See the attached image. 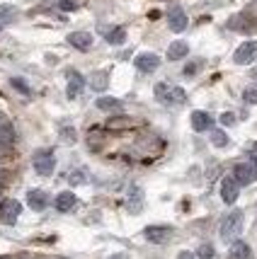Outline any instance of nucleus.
<instances>
[{
  "label": "nucleus",
  "mask_w": 257,
  "mask_h": 259,
  "mask_svg": "<svg viewBox=\"0 0 257 259\" xmlns=\"http://www.w3.org/2000/svg\"><path fill=\"white\" fill-rule=\"evenodd\" d=\"M156 100L163 104H182L187 100V92L177 88V85H170V82H158L156 85Z\"/></svg>",
  "instance_id": "f257e3e1"
},
{
  "label": "nucleus",
  "mask_w": 257,
  "mask_h": 259,
  "mask_svg": "<svg viewBox=\"0 0 257 259\" xmlns=\"http://www.w3.org/2000/svg\"><path fill=\"white\" fill-rule=\"evenodd\" d=\"M243 233V211H231L221 223V237L224 240H235V237Z\"/></svg>",
  "instance_id": "f03ea898"
},
{
  "label": "nucleus",
  "mask_w": 257,
  "mask_h": 259,
  "mask_svg": "<svg viewBox=\"0 0 257 259\" xmlns=\"http://www.w3.org/2000/svg\"><path fill=\"white\" fill-rule=\"evenodd\" d=\"M20 213H22V203L17 201V199H5V201L0 203V223L15 226Z\"/></svg>",
  "instance_id": "7ed1b4c3"
},
{
  "label": "nucleus",
  "mask_w": 257,
  "mask_h": 259,
  "mask_svg": "<svg viewBox=\"0 0 257 259\" xmlns=\"http://www.w3.org/2000/svg\"><path fill=\"white\" fill-rule=\"evenodd\" d=\"M34 169L39 172V175H54V169H56V155L51 153V150H36V155H34Z\"/></svg>",
  "instance_id": "20e7f679"
},
{
  "label": "nucleus",
  "mask_w": 257,
  "mask_h": 259,
  "mask_svg": "<svg viewBox=\"0 0 257 259\" xmlns=\"http://www.w3.org/2000/svg\"><path fill=\"white\" fill-rule=\"evenodd\" d=\"M255 58H257V41L255 39H252V41H245V44H240L233 54V61L238 63V66H247V63H252Z\"/></svg>",
  "instance_id": "39448f33"
},
{
  "label": "nucleus",
  "mask_w": 257,
  "mask_h": 259,
  "mask_svg": "<svg viewBox=\"0 0 257 259\" xmlns=\"http://www.w3.org/2000/svg\"><path fill=\"white\" fill-rule=\"evenodd\" d=\"M168 24H170V29H172V32H185V29H187V24H190V20H187V12L182 10L179 5L170 8Z\"/></svg>",
  "instance_id": "423d86ee"
},
{
  "label": "nucleus",
  "mask_w": 257,
  "mask_h": 259,
  "mask_svg": "<svg viewBox=\"0 0 257 259\" xmlns=\"http://www.w3.org/2000/svg\"><path fill=\"white\" fill-rule=\"evenodd\" d=\"M238 194H240V184L235 177H224L221 180V199L226 203H235L238 201Z\"/></svg>",
  "instance_id": "0eeeda50"
},
{
  "label": "nucleus",
  "mask_w": 257,
  "mask_h": 259,
  "mask_svg": "<svg viewBox=\"0 0 257 259\" xmlns=\"http://www.w3.org/2000/svg\"><path fill=\"white\" fill-rule=\"evenodd\" d=\"M143 235L148 242H156V245H160V242H168L170 235H172V228L170 226H148L143 230Z\"/></svg>",
  "instance_id": "6e6552de"
},
{
  "label": "nucleus",
  "mask_w": 257,
  "mask_h": 259,
  "mask_svg": "<svg viewBox=\"0 0 257 259\" xmlns=\"http://www.w3.org/2000/svg\"><path fill=\"white\" fill-rule=\"evenodd\" d=\"M233 177L238 180V184H252L257 180V169L255 165H250V162H240V165H235L233 169Z\"/></svg>",
  "instance_id": "1a4fd4ad"
},
{
  "label": "nucleus",
  "mask_w": 257,
  "mask_h": 259,
  "mask_svg": "<svg viewBox=\"0 0 257 259\" xmlns=\"http://www.w3.org/2000/svg\"><path fill=\"white\" fill-rule=\"evenodd\" d=\"M27 203H29L32 211H44L49 206V194L44 189H29L27 192Z\"/></svg>",
  "instance_id": "9d476101"
},
{
  "label": "nucleus",
  "mask_w": 257,
  "mask_h": 259,
  "mask_svg": "<svg viewBox=\"0 0 257 259\" xmlns=\"http://www.w3.org/2000/svg\"><path fill=\"white\" fill-rule=\"evenodd\" d=\"M134 63L141 73H153V70L160 66V58H158L156 54H138V56L134 58Z\"/></svg>",
  "instance_id": "9b49d317"
},
{
  "label": "nucleus",
  "mask_w": 257,
  "mask_h": 259,
  "mask_svg": "<svg viewBox=\"0 0 257 259\" xmlns=\"http://www.w3.org/2000/svg\"><path fill=\"white\" fill-rule=\"evenodd\" d=\"M83 85H85V80L80 75L78 70H68V88H66V95L70 100H76L80 92H83Z\"/></svg>",
  "instance_id": "f8f14e48"
},
{
  "label": "nucleus",
  "mask_w": 257,
  "mask_h": 259,
  "mask_svg": "<svg viewBox=\"0 0 257 259\" xmlns=\"http://www.w3.org/2000/svg\"><path fill=\"white\" fill-rule=\"evenodd\" d=\"M68 44L76 46L78 51H88L92 46V34L90 32H70L68 34Z\"/></svg>",
  "instance_id": "ddd939ff"
},
{
  "label": "nucleus",
  "mask_w": 257,
  "mask_h": 259,
  "mask_svg": "<svg viewBox=\"0 0 257 259\" xmlns=\"http://www.w3.org/2000/svg\"><path fill=\"white\" fill-rule=\"evenodd\" d=\"M126 208L131 211V213H138L141 208H143V189L141 187H131V192H129V201H126Z\"/></svg>",
  "instance_id": "4468645a"
},
{
  "label": "nucleus",
  "mask_w": 257,
  "mask_h": 259,
  "mask_svg": "<svg viewBox=\"0 0 257 259\" xmlns=\"http://www.w3.org/2000/svg\"><path fill=\"white\" fill-rule=\"evenodd\" d=\"M211 126H213V119L206 112H192V128L194 131L201 134V131H209Z\"/></svg>",
  "instance_id": "2eb2a0df"
},
{
  "label": "nucleus",
  "mask_w": 257,
  "mask_h": 259,
  "mask_svg": "<svg viewBox=\"0 0 257 259\" xmlns=\"http://www.w3.org/2000/svg\"><path fill=\"white\" fill-rule=\"evenodd\" d=\"M228 259H252V249H250V245H247V242L238 240V242H233V245H231Z\"/></svg>",
  "instance_id": "dca6fc26"
},
{
  "label": "nucleus",
  "mask_w": 257,
  "mask_h": 259,
  "mask_svg": "<svg viewBox=\"0 0 257 259\" xmlns=\"http://www.w3.org/2000/svg\"><path fill=\"white\" fill-rule=\"evenodd\" d=\"M76 203H78V199H76V194L73 192H61L56 196V208L58 211H63V213H68L70 208H76Z\"/></svg>",
  "instance_id": "f3484780"
},
{
  "label": "nucleus",
  "mask_w": 257,
  "mask_h": 259,
  "mask_svg": "<svg viewBox=\"0 0 257 259\" xmlns=\"http://www.w3.org/2000/svg\"><path fill=\"white\" fill-rule=\"evenodd\" d=\"M190 54V44L187 41H172L168 46V58L170 61H179V58H185Z\"/></svg>",
  "instance_id": "a211bd4d"
},
{
  "label": "nucleus",
  "mask_w": 257,
  "mask_h": 259,
  "mask_svg": "<svg viewBox=\"0 0 257 259\" xmlns=\"http://www.w3.org/2000/svg\"><path fill=\"white\" fill-rule=\"evenodd\" d=\"M107 85H109V73H107V70H95V73L90 75V88H92V90L100 92V90H104Z\"/></svg>",
  "instance_id": "6ab92c4d"
},
{
  "label": "nucleus",
  "mask_w": 257,
  "mask_h": 259,
  "mask_svg": "<svg viewBox=\"0 0 257 259\" xmlns=\"http://www.w3.org/2000/svg\"><path fill=\"white\" fill-rule=\"evenodd\" d=\"M97 109H102V112H119L122 109V102L117 100V97H100L97 100Z\"/></svg>",
  "instance_id": "aec40b11"
},
{
  "label": "nucleus",
  "mask_w": 257,
  "mask_h": 259,
  "mask_svg": "<svg viewBox=\"0 0 257 259\" xmlns=\"http://www.w3.org/2000/svg\"><path fill=\"white\" fill-rule=\"evenodd\" d=\"M104 36H107V41H109V44L119 46V44H124V39H126V32H124V27H114V29H109V32L104 34Z\"/></svg>",
  "instance_id": "412c9836"
},
{
  "label": "nucleus",
  "mask_w": 257,
  "mask_h": 259,
  "mask_svg": "<svg viewBox=\"0 0 257 259\" xmlns=\"http://www.w3.org/2000/svg\"><path fill=\"white\" fill-rule=\"evenodd\" d=\"M211 143L216 148H226V146H228V136H226V131H221V128L211 131Z\"/></svg>",
  "instance_id": "4be33fe9"
},
{
  "label": "nucleus",
  "mask_w": 257,
  "mask_h": 259,
  "mask_svg": "<svg viewBox=\"0 0 257 259\" xmlns=\"http://www.w3.org/2000/svg\"><path fill=\"white\" fill-rule=\"evenodd\" d=\"M243 100H245L247 104H257V85L245 88V92H243Z\"/></svg>",
  "instance_id": "5701e85b"
},
{
  "label": "nucleus",
  "mask_w": 257,
  "mask_h": 259,
  "mask_svg": "<svg viewBox=\"0 0 257 259\" xmlns=\"http://www.w3.org/2000/svg\"><path fill=\"white\" fill-rule=\"evenodd\" d=\"M197 257L199 259H213V247L211 245H201V247L197 249Z\"/></svg>",
  "instance_id": "b1692460"
},
{
  "label": "nucleus",
  "mask_w": 257,
  "mask_h": 259,
  "mask_svg": "<svg viewBox=\"0 0 257 259\" xmlns=\"http://www.w3.org/2000/svg\"><path fill=\"white\" fill-rule=\"evenodd\" d=\"M12 85H15V88H17V90L22 92V95H29V88H27V85H24V80L22 78H12Z\"/></svg>",
  "instance_id": "393cba45"
},
{
  "label": "nucleus",
  "mask_w": 257,
  "mask_h": 259,
  "mask_svg": "<svg viewBox=\"0 0 257 259\" xmlns=\"http://www.w3.org/2000/svg\"><path fill=\"white\" fill-rule=\"evenodd\" d=\"M0 17L3 20H15V10L8 8V5H0Z\"/></svg>",
  "instance_id": "a878e982"
},
{
  "label": "nucleus",
  "mask_w": 257,
  "mask_h": 259,
  "mask_svg": "<svg viewBox=\"0 0 257 259\" xmlns=\"http://www.w3.org/2000/svg\"><path fill=\"white\" fill-rule=\"evenodd\" d=\"M58 8H61V10H76V8H78V0H61V3H58Z\"/></svg>",
  "instance_id": "bb28decb"
},
{
  "label": "nucleus",
  "mask_w": 257,
  "mask_h": 259,
  "mask_svg": "<svg viewBox=\"0 0 257 259\" xmlns=\"http://www.w3.org/2000/svg\"><path fill=\"white\" fill-rule=\"evenodd\" d=\"M221 124H224V126H233L235 124V114H231V112L221 114Z\"/></svg>",
  "instance_id": "cd10ccee"
},
{
  "label": "nucleus",
  "mask_w": 257,
  "mask_h": 259,
  "mask_svg": "<svg viewBox=\"0 0 257 259\" xmlns=\"http://www.w3.org/2000/svg\"><path fill=\"white\" fill-rule=\"evenodd\" d=\"M199 66H201V61H194V63H190V66L185 68V75H194V73L199 70Z\"/></svg>",
  "instance_id": "c85d7f7f"
},
{
  "label": "nucleus",
  "mask_w": 257,
  "mask_h": 259,
  "mask_svg": "<svg viewBox=\"0 0 257 259\" xmlns=\"http://www.w3.org/2000/svg\"><path fill=\"white\" fill-rule=\"evenodd\" d=\"M63 138H68V143H73L76 141V131L70 128V131H63Z\"/></svg>",
  "instance_id": "c756f323"
},
{
  "label": "nucleus",
  "mask_w": 257,
  "mask_h": 259,
  "mask_svg": "<svg viewBox=\"0 0 257 259\" xmlns=\"http://www.w3.org/2000/svg\"><path fill=\"white\" fill-rule=\"evenodd\" d=\"M177 259H197V257H194L192 252H179V254H177Z\"/></svg>",
  "instance_id": "7c9ffc66"
},
{
  "label": "nucleus",
  "mask_w": 257,
  "mask_h": 259,
  "mask_svg": "<svg viewBox=\"0 0 257 259\" xmlns=\"http://www.w3.org/2000/svg\"><path fill=\"white\" fill-rule=\"evenodd\" d=\"M250 158H252V162H255V167H257V143L252 146V150H250Z\"/></svg>",
  "instance_id": "2f4dec72"
},
{
  "label": "nucleus",
  "mask_w": 257,
  "mask_h": 259,
  "mask_svg": "<svg viewBox=\"0 0 257 259\" xmlns=\"http://www.w3.org/2000/svg\"><path fill=\"white\" fill-rule=\"evenodd\" d=\"M109 259H129L126 254H114V257H109Z\"/></svg>",
  "instance_id": "473e14b6"
},
{
  "label": "nucleus",
  "mask_w": 257,
  "mask_h": 259,
  "mask_svg": "<svg viewBox=\"0 0 257 259\" xmlns=\"http://www.w3.org/2000/svg\"><path fill=\"white\" fill-rule=\"evenodd\" d=\"M0 32H3V22H0Z\"/></svg>",
  "instance_id": "72a5a7b5"
},
{
  "label": "nucleus",
  "mask_w": 257,
  "mask_h": 259,
  "mask_svg": "<svg viewBox=\"0 0 257 259\" xmlns=\"http://www.w3.org/2000/svg\"><path fill=\"white\" fill-rule=\"evenodd\" d=\"M0 126H3V116H0Z\"/></svg>",
  "instance_id": "f704fd0d"
}]
</instances>
